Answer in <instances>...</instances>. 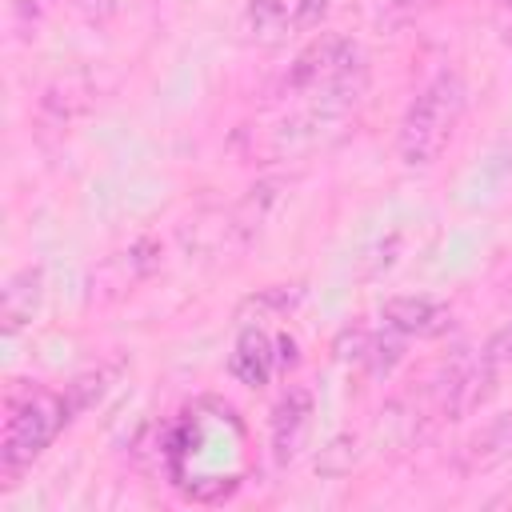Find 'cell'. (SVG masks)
Here are the masks:
<instances>
[{"instance_id":"cell-18","label":"cell","mask_w":512,"mask_h":512,"mask_svg":"<svg viewBox=\"0 0 512 512\" xmlns=\"http://www.w3.org/2000/svg\"><path fill=\"white\" fill-rule=\"evenodd\" d=\"M84 4H116V0H84Z\"/></svg>"},{"instance_id":"cell-17","label":"cell","mask_w":512,"mask_h":512,"mask_svg":"<svg viewBox=\"0 0 512 512\" xmlns=\"http://www.w3.org/2000/svg\"><path fill=\"white\" fill-rule=\"evenodd\" d=\"M492 16H496V28L504 36H512V0H496L492 4Z\"/></svg>"},{"instance_id":"cell-16","label":"cell","mask_w":512,"mask_h":512,"mask_svg":"<svg viewBox=\"0 0 512 512\" xmlns=\"http://www.w3.org/2000/svg\"><path fill=\"white\" fill-rule=\"evenodd\" d=\"M328 4H332V0H296V4H292V28H300V32L316 28V24L328 16Z\"/></svg>"},{"instance_id":"cell-14","label":"cell","mask_w":512,"mask_h":512,"mask_svg":"<svg viewBox=\"0 0 512 512\" xmlns=\"http://www.w3.org/2000/svg\"><path fill=\"white\" fill-rule=\"evenodd\" d=\"M480 360H484V368L500 380L504 372H512V320L500 328V332H492L488 336V344L480 348Z\"/></svg>"},{"instance_id":"cell-4","label":"cell","mask_w":512,"mask_h":512,"mask_svg":"<svg viewBox=\"0 0 512 512\" xmlns=\"http://www.w3.org/2000/svg\"><path fill=\"white\" fill-rule=\"evenodd\" d=\"M504 460H512V408L496 412L488 424H480L456 452V468L460 476H484L492 468H500Z\"/></svg>"},{"instance_id":"cell-6","label":"cell","mask_w":512,"mask_h":512,"mask_svg":"<svg viewBox=\"0 0 512 512\" xmlns=\"http://www.w3.org/2000/svg\"><path fill=\"white\" fill-rule=\"evenodd\" d=\"M44 296V268L40 264H24L20 272H12L4 280V296H0V320H4V336H16L24 324H32L36 308Z\"/></svg>"},{"instance_id":"cell-2","label":"cell","mask_w":512,"mask_h":512,"mask_svg":"<svg viewBox=\"0 0 512 512\" xmlns=\"http://www.w3.org/2000/svg\"><path fill=\"white\" fill-rule=\"evenodd\" d=\"M72 420L64 392H48L36 388L20 400L8 404V420H4V440H0V476L12 484L52 440L56 432Z\"/></svg>"},{"instance_id":"cell-15","label":"cell","mask_w":512,"mask_h":512,"mask_svg":"<svg viewBox=\"0 0 512 512\" xmlns=\"http://www.w3.org/2000/svg\"><path fill=\"white\" fill-rule=\"evenodd\" d=\"M368 340H372V332H368L364 324H348V328L340 332V340H336V356H340V360H364Z\"/></svg>"},{"instance_id":"cell-8","label":"cell","mask_w":512,"mask_h":512,"mask_svg":"<svg viewBox=\"0 0 512 512\" xmlns=\"http://www.w3.org/2000/svg\"><path fill=\"white\" fill-rule=\"evenodd\" d=\"M280 192H284V180H260V184H252L244 192V200L224 216V240L232 236L236 244H248L264 228V220L272 216Z\"/></svg>"},{"instance_id":"cell-11","label":"cell","mask_w":512,"mask_h":512,"mask_svg":"<svg viewBox=\"0 0 512 512\" xmlns=\"http://www.w3.org/2000/svg\"><path fill=\"white\" fill-rule=\"evenodd\" d=\"M404 356V336L396 332V328H388L384 324V332H372V340H368V352H364V360L360 364H368L372 368V376H388L392 368H396V360Z\"/></svg>"},{"instance_id":"cell-13","label":"cell","mask_w":512,"mask_h":512,"mask_svg":"<svg viewBox=\"0 0 512 512\" xmlns=\"http://www.w3.org/2000/svg\"><path fill=\"white\" fill-rule=\"evenodd\" d=\"M104 388H108V372H84V376H76V380L64 388L68 412H84V408H92V400H100Z\"/></svg>"},{"instance_id":"cell-12","label":"cell","mask_w":512,"mask_h":512,"mask_svg":"<svg viewBox=\"0 0 512 512\" xmlns=\"http://www.w3.org/2000/svg\"><path fill=\"white\" fill-rule=\"evenodd\" d=\"M440 4H444V0H384V8H380V28H384V32H400V28L416 24L420 16L436 12Z\"/></svg>"},{"instance_id":"cell-10","label":"cell","mask_w":512,"mask_h":512,"mask_svg":"<svg viewBox=\"0 0 512 512\" xmlns=\"http://www.w3.org/2000/svg\"><path fill=\"white\" fill-rule=\"evenodd\" d=\"M296 300H300V288H292V292H288V284H272V288H260L256 296H248V300L240 304V312H236V316H240V320H244L248 312H252L256 320L284 316V312H288Z\"/></svg>"},{"instance_id":"cell-7","label":"cell","mask_w":512,"mask_h":512,"mask_svg":"<svg viewBox=\"0 0 512 512\" xmlns=\"http://www.w3.org/2000/svg\"><path fill=\"white\" fill-rule=\"evenodd\" d=\"M272 348H276V340H272L268 332H260V328H244L240 340H236V348H232V356H228V372H232L240 384H248V388L268 384L272 372L280 368V360H276Z\"/></svg>"},{"instance_id":"cell-5","label":"cell","mask_w":512,"mask_h":512,"mask_svg":"<svg viewBox=\"0 0 512 512\" xmlns=\"http://www.w3.org/2000/svg\"><path fill=\"white\" fill-rule=\"evenodd\" d=\"M380 316L400 336H440L452 324L448 304H440L432 296H392V300H384Z\"/></svg>"},{"instance_id":"cell-3","label":"cell","mask_w":512,"mask_h":512,"mask_svg":"<svg viewBox=\"0 0 512 512\" xmlns=\"http://www.w3.org/2000/svg\"><path fill=\"white\" fill-rule=\"evenodd\" d=\"M312 428V392L304 384H292L276 404H272V420H268V444L276 464L296 460L304 436Z\"/></svg>"},{"instance_id":"cell-1","label":"cell","mask_w":512,"mask_h":512,"mask_svg":"<svg viewBox=\"0 0 512 512\" xmlns=\"http://www.w3.org/2000/svg\"><path fill=\"white\" fill-rule=\"evenodd\" d=\"M468 104V84L456 68H440L408 104L400 132H396V156L404 168H428L452 140L460 116Z\"/></svg>"},{"instance_id":"cell-9","label":"cell","mask_w":512,"mask_h":512,"mask_svg":"<svg viewBox=\"0 0 512 512\" xmlns=\"http://www.w3.org/2000/svg\"><path fill=\"white\" fill-rule=\"evenodd\" d=\"M288 28V4L284 0H252L244 12V32L256 40H276Z\"/></svg>"}]
</instances>
